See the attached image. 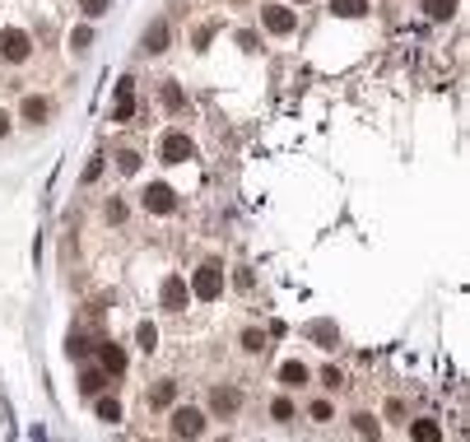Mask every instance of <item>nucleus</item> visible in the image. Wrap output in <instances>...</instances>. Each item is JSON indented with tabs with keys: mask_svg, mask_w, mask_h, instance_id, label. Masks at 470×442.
Instances as JSON below:
<instances>
[{
	"mask_svg": "<svg viewBox=\"0 0 470 442\" xmlns=\"http://www.w3.org/2000/svg\"><path fill=\"white\" fill-rule=\"evenodd\" d=\"M172 414H168V433L172 438H201L205 433V409H196V405H168Z\"/></svg>",
	"mask_w": 470,
	"mask_h": 442,
	"instance_id": "1",
	"label": "nucleus"
},
{
	"mask_svg": "<svg viewBox=\"0 0 470 442\" xmlns=\"http://www.w3.org/2000/svg\"><path fill=\"white\" fill-rule=\"evenodd\" d=\"M28 56H33V37L23 33V28H0V61L23 66Z\"/></svg>",
	"mask_w": 470,
	"mask_h": 442,
	"instance_id": "2",
	"label": "nucleus"
},
{
	"mask_svg": "<svg viewBox=\"0 0 470 442\" xmlns=\"http://www.w3.org/2000/svg\"><path fill=\"white\" fill-rule=\"evenodd\" d=\"M191 293H196V298H201V303H214V298H219V293H224V270H219V265H201V270H196V275H191Z\"/></svg>",
	"mask_w": 470,
	"mask_h": 442,
	"instance_id": "3",
	"label": "nucleus"
},
{
	"mask_svg": "<svg viewBox=\"0 0 470 442\" xmlns=\"http://www.w3.org/2000/svg\"><path fill=\"white\" fill-rule=\"evenodd\" d=\"M261 28L275 37H293L298 33V14L289 5H261Z\"/></svg>",
	"mask_w": 470,
	"mask_h": 442,
	"instance_id": "4",
	"label": "nucleus"
},
{
	"mask_svg": "<svg viewBox=\"0 0 470 442\" xmlns=\"http://www.w3.org/2000/svg\"><path fill=\"white\" fill-rule=\"evenodd\" d=\"M187 303H191V289H187L182 275H168L158 284V308L163 312H187Z\"/></svg>",
	"mask_w": 470,
	"mask_h": 442,
	"instance_id": "5",
	"label": "nucleus"
},
{
	"mask_svg": "<svg viewBox=\"0 0 470 442\" xmlns=\"http://www.w3.org/2000/svg\"><path fill=\"white\" fill-rule=\"evenodd\" d=\"M140 205H145L149 214H172L177 210V191H172L168 182H149L145 196H140Z\"/></svg>",
	"mask_w": 470,
	"mask_h": 442,
	"instance_id": "6",
	"label": "nucleus"
},
{
	"mask_svg": "<svg viewBox=\"0 0 470 442\" xmlns=\"http://www.w3.org/2000/svg\"><path fill=\"white\" fill-rule=\"evenodd\" d=\"M158 158H163V163H187L191 158V140H187V131H168L163 135V144H158Z\"/></svg>",
	"mask_w": 470,
	"mask_h": 442,
	"instance_id": "7",
	"label": "nucleus"
},
{
	"mask_svg": "<svg viewBox=\"0 0 470 442\" xmlns=\"http://www.w3.org/2000/svg\"><path fill=\"white\" fill-rule=\"evenodd\" d=\"M98 368H102L107 377H122V373H126V349H122L117 340H102V344H98Z\"/></svg>",
	"mask_w": 470,
	"mask_h": 442,
	"instance_id": "8",
	"label": "nucleus"
},
{
	"mask_svg": "<svg viewBox=\"0 0 470 442\" xmlns=\"http://www.w3.org/2000/svg\"><path fill=\"white\" fill-rule=\"evenodd\" d=\"M131 117H135V84L122 79V84H117V103H112V126H126Z\"/></svg>",
	"mask_w": 470,
	"mask_h": 442,
	"instance_id": "9",
	"label": "nucleus"
},
{
	"mask_svg": "<svg viewBox=\"0 0 470 442\" xmlns=\"http://www.w3.org/2000/svg\"><path fill=\"white\" fill-rule=\"evenodd\" d=\"M158 103H163V112H172V117L187 112V93H182L177 79H163V84H158Z\"/></svg>",
	"mask_w": 470,
	"mask_h": 442,
	"instance_id": "10",
	"label": "nucleus"
},
{
	"mask_svg": "<svg viewBox=\"0 0 470 442\" xmlns=\"http://www.w3.org/2000/svg\"><path fill=\"white\" fill-rule=\"evenodd\" d=\"M237 405H242V391H237V387H214L210 391V409H214V414H237Z\"/></svg>",
	"mask_w": 470,
	"mask_h": 442,
	"instance_id": "11",
	"label": "nucleus"
},
{
	"mask_svg": "<svg viewBox=\"0 0 470 442\" xmlns=\"http://www.w3.org/2000/svg\"><path fill=\"white\" fill-rule=\"evenodd\" d=\"M47 112H52V103H47L42 93H28V98L19 103V117H23L28 126H42V122H47Z\"/></svg>",
	"mask_w": 470,
	"mask_h": 442,
	"instance_id": "12",
	"label": "nucleus"
},
{
	"mask_svg": "<svg viewBox=\"0 0 470 442\" xmlns=\"http://www.w3.org/2000/svg\"><path fill=\"white\" fill-rule=\"evenodd\" d=\"M140 47H145L149 56H158V52H163V47H168V19H154V23H149V28H145V37H140Z\"/></svg>",
	"mask_w": 470,
	"mask_h": 442,
	"instance_id": "13",
	"label": "nucleus"
},
{
	"mask_svg": "<svg viewBox=\"0 0 470 442\" xmlns=\"http://www.w3.org/2000/svg\"><path fill=\"white\" fill-rule=\"evenodd\" d=\"M107 382H112V377L102 373V368H84V373H79V396H98V391H107Z\"/></svg>",
	"mask_w": 470,
	"mask_h": 442,
	"instance_id": "14",
	"label": "nucleus"
},
{
	"mask_svg": "<svg viewBox=\"0 0 470 442\" xmlns=\"http://www.w3.org/2000/svg\"><path fill=\"white\" fill-rule=\"evenodd\" d=\"M280 382H284V387H307V382H312V373H307L298 359H284V364H280Z\"/></svg>",
	"mask_w": 470,
	"mask_h": 442,
	"instance_id": "15",
	"label": "nucleus"
},
{
	"mask_svg": "<svg viewBox=\"0 0 470 442\" xmlns=\"http://www.w3.org/2000/svg\"><path fill=\"white\" fill-rule=\"evenodd\" d=\"M93 414H98L102 424H122V400H117V396H102V391H98V396H93Z\"/></svg>",
	"mask_w": 470,
	"mask_h": 442,
	"instance_id": "16",
	"label": "nucleus"
},
{
	"mask_svg": "<svg viewBox=\"0 0 470 442\" xmlns=\"http://www.w3.org/2000/svg\"><path fill=\"white\" fill-rule=\"evenodd\" d=\"M331 14H336V19H363V14H368V0H331Z\"/></svg>",
	"mask_w": 470,
	"mask_h": 442,
	"instance_id": "17",
	"label": "nucleus"
},
{
	"mask_svg": "<svg viewBox=\"0 0 470 442\" xmlns=\"http://www.w3.org/2000/svg\"><path fill=\"white\" fill-rule=\"evenodd\" d=\"M270 419H275V424H293V419H298V405H293L289 396H275V400H270Z\"/></svg>",
	"mask_w": 470,
	"mask_h": 442,
	"instance_id": "18",
	"label": "nucleus"
},
{
	"mask_svg": "<svg viewBox=\"0 0 470 442\" xmlns=\"http://www.w3.org/2000/svg\"><path fill=\"white\" fill-rule=\"evenodd\" d=\"M172 400H177V382H154V391H149V405H154V409H168Z\"/></svg>",
	"mask_w": 470,
	"mask_h": 442,
	"instance_id": "19",
	"label": "nucleus"
},
{
	"mask_svg": "<svg viewBox=\"0 0 470 442\" xmlns=\"http://www.w3.org/2000/svg\"><path fill=\"white\" fill-rule=\"evenodd\" d=\"M419 10L428 14V19H452V14H457V0H419Z\"/></svg>",
	"mask_w": 470,
	"mask_h": 442,
	"instance_id": "20",
	"label": "nucleus"
},
{
	"mask_svg": "<svg viewBox=\"0 0 470 442\" xmlns=\"http://www.w3.org/2000/svg\"><path fill=\"white\" fill-rule=\"evenodd\" d=\"M135 344H140L145 354H154V349H158V331H154V321H140V326H135Z\"/></svg>",
	"mask_w": 470,
	"mask_h": 442,
	"instance_id": "21",
	"label": "nucleus"
},
{
	"mask_svg": "<svg viewBox=\"0 0 470 442\" xmlns=\"http://www.w3.org/2000/svg\"><path fill=\"white\" fill-rule=\"evenodd\" d=\"M307 335H312V340H322L326 349H336V340H340V335H336V326H331V321H312V326H307Z\"/></svg>",
	"mask_w": 470,
	"mask_h": 442,
	"instance_id": "22",
	"label": "nucleus"
},
{
	"mask_svg": "<svg viewBox=\"0 0 470 442\" xmlns=\"http://www.w3.org/2000/svg\"><path fill=\"white\" fill-rule=\"evenodd\" d=\"M89 47H93V28H89V23H79V28H70V52H89Z\"/></svg>",
	"mask_w": 470,
	"mask_h": 442,
	"instance_id": "23",
	"label": "nucleus"
},
{
	"mask_svg": "<svg viewBox=\"0 0 470 442\" xmlns=\"http://www.w3.org/2000/svg\"><path fill=\"white\" fill-rule=\"evenodd\" d=\"M410 438H419V442H437V438H442V429H437L433 419H419V424H410Z\"/></svg>",
	"mask_w": 470,
	"mask_h": 442,
	"instance_id": "24",
	"label": "nucleus"
},
{
	"mask_svg": "<svg viewBox=\"0 0 470 442\" xmlns=\"http://www.w3.org/2000/svg\"><path fill=\"white\" fill-rule=\"evenodd\" d=\"M107 10H112V0H79V14H84V19H102Z\"/></svg>",
	"mask_w": 470,
	"mask_h": 442,
	"instance_id": "25",
	"label": "nucleus"
},
{
	"mask_svg": "<svg viewBox=\"0 0 470 442\" xmlns=\"http://www.w3.org/2000/svg\"><path fill=\"white\" fill-rule=\"evenodd\" d=\"M242 349L247 354H266V335H261L257 326H247V331H242Z\"/></svg>",
	"mask_w": 470,
	"mask_h": 442,
	"instance_id": "26",
	"label": "nucleus"
},
{
	"mask_svg": "<svg viewBox=\"0 0 470 442\" xmlns=\"http://www.w3.org/2000/svg\"><path fill=\"white\" fill-rule=\"evenodd\" d=\"M307 414H312L317 424H331V419H336V405H331V400H312V405H307Z\"/></svg>",
	"mask_w": 470,
	"mask_h": 442,
	"instance_id": "27",
	"label": "nucleus"
},
{
	"mask_svg": "<svg viewBox=\"0 0 470 442\" xmlns=\"http://www.w3.org/2000/svg\"><path fill=\"white\" fill-rule=\"evenodd\" d=\"M349 424H354V433H358V438H377V419H372V414H354Z\"/></svg>",
	"mask_w": 470,
	"mask_h": 442,
	"instance_id": "28",
	"label": "nucleus"
},
{
	"mask_svg": "<svg viewBox=\"0 0 470 442\" xmlns=\"http://www.w3.org/2000/svg\"><path fill=\"white\" fill-rule=\"evenodd\" d=\"M117 168H122L126 177H135L140 173V154H135V149H122V154H117Z\"/></svg>",
	"mask_w": 470,
	"mask_h": 442,
	"instance_id": "29",
	"label": "nucleus"
},
{
	"mask_svg": "<svg viewBox=\"0 0 470 442\" xmlns=\"http://www.w3.org/2000/svg\"><path fill=\"white\" fill-rule=\"evenodd\" d=\"M322 387H326V391H340V387H345V373H340L336 364H331V368H322Z\"/></svg>",
	"mask_w": 470,
	"mask_h": 442,
	"instance_id": "30",
	"label": "nucleus"
},
{
	"mask_svg": "<svg viewBox=\"0 0 470 442\" xmlns=\"http://www.w3.org/2000/svg\"><path fill=\"white\" fill-rule=\"evenodd\" d=\"M102 214H107V223H126V205H122V200H107V210H102Z\"/></svg>",
	"mask_w": 470,
	"mask_h": 442,
	"instance_id": "31",
	"label": "nucleus"
},
{
	"mask_svg": "<svg viewBox=\"0 0 470 442\" xmlns=\"http://www.w3.org/2000/svg\"><path fill=\"white\" fill-rule=\"evenodd\" d=\"M233 284H237V289H242V293H247V289L257 284V279H252V270H247V265H237V270H233Z\"/></svg>",
	"mask_w": 470,
	"mask_h": 442,
	"instance_id": "32",
	"label": "nucleus"
},
{
	"mask_svg": "<svg viewBox=\"0 0 470 442\" xmlns=\"http://www.w3.org/2000/svg\"><path fill=\"white\" fill-rule=\"evenodd\" d=\"M84 354H89V340H84V335H70V359H84Z\"/></svg>",
	"mask_w": 470,
	"mask_h": 442,
	"instance_id": "33",
	"label": "nucleus"
},
{
	"mask_svg": "<svg viewBox=\"0 0 470 442\" xmlns=\"http://www.w3.org/2000/svg\"><path fill=\"white\" fill-rule=\"evenodd\" d=\"M98 177H102V158H93V163L84 168V182H98Z\"/></svg>",
	"mask_w": 470,
	"mask_h": 442,
	"instance_id": "34",
	"label": "nucleus"
},
{
	"mask_svg": "<svg viewBox=\"0 0 470 442\" xmlns=\"http://www.w3.org/2000/svg\"><path fill=\"white\" fill-rule=\"evenodd\" d=\"M237 47H242V52H257V33H237Z\"/></svg>",
	"mask_w": 470,
	"mask_h": 442,
	"instance_id": "35",
	"label": "nucleus"
},
{
	"mask_svg": "<svg viewBox=\"0 0 470 442\" xmlns=\"http://www.w3.org/2000/svg\"><path fill=\"white\" fill-rule=\"evenodd\" d=\"M5 135H10V112L0 107V140H5Z\"/></svg>",
	"mask_w": 470,
	"mask_h": 442,
	"instance_id": "36",
	"label": "nucleus"
},
{
	"mask_svg": "<svg viewBox=\"0 0 470 442\" xmlns=\"http://www.w3.org/2000/svg\"><path fill=\"white\" fill-rule=\"evenodd\" d=\"M293 5H307V0H293Z\"/></svg>",
	"mask_w": 470,
	"mask_h": 442,
	"instance_id": "37",
	"label": "nucleus"
}]
</instances>
